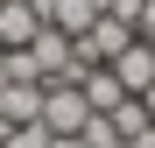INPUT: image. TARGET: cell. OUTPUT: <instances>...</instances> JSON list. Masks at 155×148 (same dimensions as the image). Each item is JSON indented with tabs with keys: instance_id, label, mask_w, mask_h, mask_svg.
<instances>
[{
	"instance_id": "1",
	"label": "cell",
	"mask_w": 155,
	"mask_h": 148,
	"mask_svg": "<svg viewBox=\"0 0 155 148\" xmlns=\"http://www.w3.org/2000/svg\"><path fill=\"white\" fill-rule=\"evenodd\" d=\"M85 120H92V106H85V92H78L71 78H49L42 85V127L49 134H85Z\"/></svg>"
},
{
	"instance_id": "8",
	"label": "cell",
	"mask_w": 155,
	"mask_h": 148,
	"mask_svg": "<svg viewBox=\"0 0 155 148\" xmlns=\"http://www.w3.org/2000/svg\"><path fill=\"white\" fill-rule=\"evenodd\" d=\"M134 21L148 28V42H155V0H141V14H134Z\"/></svg>"
},
{
	"instance_id": "10",
	"label": "cell",
	"mask_w": 155,
	"mask_h": 148,
	"mask_svg": "<svg viewBox=\"0 0 155 148\" xmlns=\"http://www.w3.org/2000/svg\"><path fill=\"white\" fill-rule=\"evenodd\" d=\"M148 148H155V127H148Z\"/></svg>"
},
{
	"instance_id": "6",
	"label": "cell",
	"mask_w": 155,
	"mask_h": 148,
	"mask_svg": "<svg viewBox=\"0 0 155 148\" xmlns=\"http://www.w3.org/2000/svg\"><path fill=\"white\" fill-rule=\"evenodd\" d=\"M78 92H85V106H92V113H113L120 99H127V92H120V78H113V71H99V64L78 78Z\"/></svg>"
},
{
	"instance_id": "5",
	"label": "cell",
	"mask_w": 155,
	"mask_h": 148,
	"mask_svg": "<svg viewBox=\"0 0 155 148\" xmlns=\"http://www.w3.org/2000/svg\"><path fill=\"white\" fill-rule=\"evenodd\" d=\"M28 64H35V78H57V71H71V42H64V28H42V35L28 42Z\"/></svg>"
},
{
	"instance_id": "4",
	"label": "cell",
	"mask_w": 155,
	"mask_h": 148,
	"mask_svg": "<svg viewBox=\"0 0 155 148\" xmlns=\"http://www.w3.org/2000/svg\"><path fill=\"white\" fill-rule=\"evenodd\" d=\"M0 120H7V127H35L42 120V85H0Z\"/></svg>"
},
{
	"instance_id": "9",
	"label": "cell",
	"mask_w": 155,
	"mask_h": 148,
	"mask_svg": "<svg viewBox=\"0 0 155 148\" xmlns=\"http://www.w3.org/2000/svg\"><path fill=\"white\" fill-rule=\"evenodd\" d=\"M49 148H85V141H78V134H57V141H49Z\"/></svg>"
},
{
	"instance_id": "3",
	"label": "cell",
	"mask_w": 155,
	"mask_h": 148,
	"mask_svg": "<svg viewBox=\"0 0 155 148\" xmlns=\"http://www.w3.org/2000/svg\"><path fill=\"white\" fill-rule=\"evenodd\" d=\"M42 28H49V21L28 7V0H7V7H0V42H7V49H28Z\"/></svg>"
},
{
	"instance_id": "2",
	"label": "cell",
	"mask_w": 155,
	"mask_h": 148,
	"mask_svg": "<svg viewBox=\"0 0 155 148\" xmlns=\"http://www.w3.org/2000/svg\"><path fill=\"white\" fill-rule=\"evenodd\" d=\"M106 71L120 78V92H127V99H141V92L155 85V49H148V42H127V49H120Z\"/></svg>"
},
{
	"instance_id": "7",
	"label": "cell",
	"mask_w": 155,
	"mask_h": 148,
	"mask_svg": "<svg viewBox=\"0 0 155 148\" xmlns=\"http://www.w3.org/2000/svg\"><path fill=\"white\" fill-rule=\"evenodd\" d=\"M49 141H57V134H49L42 127V120H35V127H14L7 141H0V148H49Z\"/></svg>"
},
{
	"instance_id": "11",
	"label": "cell",
	"mask_w": 155,
	"mask_h": 148,
	"mask_svg": "<svg viewBox=\"0 0 155 148\" xmlns=\"http://www.w3.org/2000/svg\"><path fill=\"white\" fill-rule=\"evenodd\" d=\"M148 49H155V42H148Z\"/></svg>"
}]
</instances>
